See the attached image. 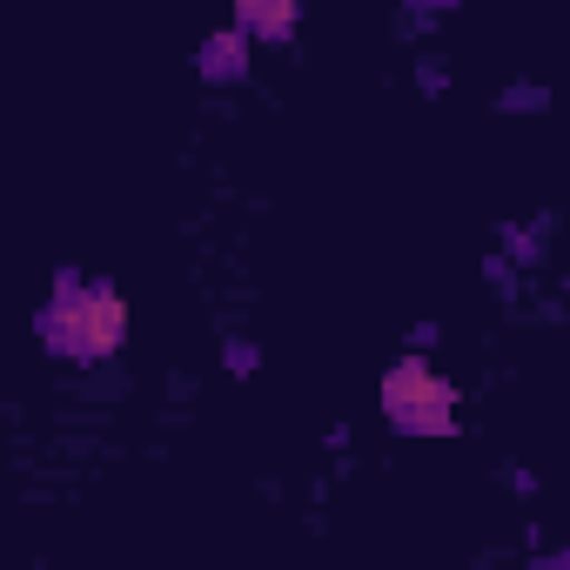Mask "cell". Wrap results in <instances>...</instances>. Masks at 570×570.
I'll return each mask as SVG.
<instances>
[{
    "instance_id": "7a4b0ae2",
    "label": "cell",
    "mask_w": 570,
    "mask_h": 570,
    "mask_svg": "<svg viewBox=\"0 0 570 570\" xmlns=\"http://www.w3.org/2000/svg\"><path fill=\"white\" fill-rule=\"evenodd\" d=\"M383 410L396 430H416V436H450L456 430V390L443 376H430V363L403 356L390 376H383Z\"/></svg>"
},
{
    "instance_id": "6da1fadb",
    "label": "cell",
    "mask_w": 570,
    "mask_h": 570,
    "mask_svg": "<svg viewBox=\"0 0 570 570\" xmlns=\"http://www.w3.org/2000/svg\"><path fill=\"white\" fill-rule=\"evenodd\" d=\"M41 336L68 363H108L121 350V336H128V309H121V296L108 289V282H75L68 275L55 309H48V323H41Z\"/></svg>"
},
{
    "instance_id": "3957f363",
    "label": "cell",
    "mask_w": 570,
    "mask_h": 570,
    "mask_svg": "<svg viewBox=\"0 0 570 570\" xmlns=\"http://www.w3.org/2000/svg\"><path fill=\"white\" fill-rule=\"evenodd\" d=\"M242 28L262 41H289L296 35V0H242Z\"/></svg>"
}]
</instances>
